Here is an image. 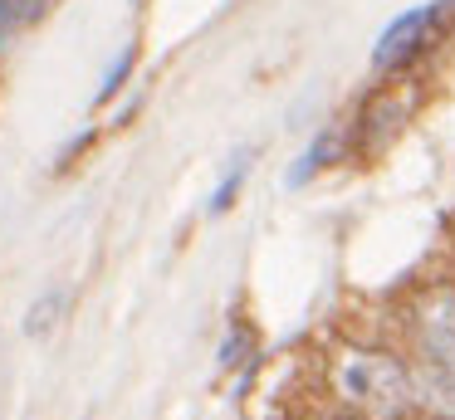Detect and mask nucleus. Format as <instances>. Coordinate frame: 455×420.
I'll return each mask as SVG.
<instances>
[{"label": "nucleus", "instance_id": "f03ea898", "mask_svg": "<svg viewBox=\"0 0 455 420\" xmlns=\"http://www.w3.org/2000/svg\"><path fill=\"white\" fill-rule=\"evenodd\" d=\"M416 332H421L426 357L455 367V293H431V298L416 308Z\"/></svg>", "mask_w": 455, "mask_h": 420}, {"label": "nucleus", "instance_id": "7ed1b4c3", "mask_svg": "<svg viewBox=\"0 0 455 420\" xmlns=\"http://www.w3.org/2000/svg\"><path fill=\"white\" fill-rule=\"evenodd\" d=\"M411 400L441 420H455V367L451 361L421 357L411 367Z\"/></svg>", "mask_w": 455, "mask_h": 420}, {"label": "nucleus", "instance_id": "f257e3e1", "mask_svg": "<svg viewBox=\"0 0 455 420\" xmlns=\"http://www.w3.org/2000/svg\"><path fill=\"white\" fill-rule=\"evenodd\" d=\"M333 386L347 406L372 420H396L411 406V371L387 352H343L333 367Z\"/></svg>", "mask_w": 455, "mask_h": 420}, {"label": "nucleus", "instance_id": "20e7f679", "mask_svg": "<svg viewBox=\"0 0 455 420\" xmlns=\"http://www.w3.org/2000/svg\"><path fill=\"white\" fill-rule=\"evenodd\" d=\"M441 10H445V0H441V5H421V10H411V15H402L382 39H377V54L372 59L387 68V64H396V59L416 54V49H421V39H426V29L441 20Z\"/></svg>", "mask_w": 455, "mask_h": 420}]
</instances>
